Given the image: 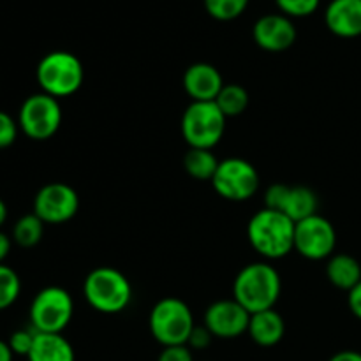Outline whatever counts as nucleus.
<instances>
[{"mask_svg": "<svg viewBox=\"0 0 361 361\" xmlns=\"http://www.w3.org/2000/svg\"><path fill=\"white\" fill-rule=\"evenodd\" d=\"M281 293V274L264 261L243 267L233 282V298L249 314L275 309Z\"/></svg>", "mask_w": 361, "mask_h": 361, "instance_id": "obj_1", "label": "nucleus"}, {"mask_svg": "<svg viewBox=\"0 0 361 361\" xmlns=\"http://www.w3.org/2000/svg\"><path fill=\"white\" fill-rule=\"evenodd\" d=\"M295 226L288 215L263 208L250 217L247 238L264 259H282L295 250Z\"/></svg>", "mask_w": 361, "mask_h": 361, "instance_id": "obj_2", "label": "nucleus"}, {"mask_svg": "<svg viewBox=\"0 0 361 361\" xmlns=\"http://www.w3.org/2000/svg\"><path fill=\"white\" fill-rule=\"evenodd\" d=\"M83 295L88 305L101 314H120L133 300V286L120 270L111 267H99L87 275L83 282Z\"/></svg>", "mask_w": 361, "mask_h": 361, "instance_id": "obj_3", "label": "nucleus"}, {"mask_svg": "<svg viewBox=\"0 0 361 361\" xmlns=\"http://www.w3.org/2000/svg\"><path fill=\"white\" fill-rule=\"evenodd\" d=\"M35 78L44 94L55 99L69 97L83 85L85 69L74 53L51 51L37 63Z\"/></svg>", "mask_w": 361, "mask_h": 361, "instance_id": "obj_4", "label": "nucleus"}, {"mask_svg": "<svg viewBox=\"0 0 361 361\" xmlns=\"http://www.w3.org/2000/svg\"><path fill=\"white\" fill-rule=\"evenodd\" d=\"M150 334L162 348L187 345L194 326L192 310L180 298H162L152 309L148 317Z\"/></svg>", "mask_w": 361, "mask_h": 361, "instance_id": "obj_5", "label": "nucleus"}, {"mask_svg": "<svg viewBox=\"0 0 361 361\" xmlns=\"http://www.w3.org/2000/svg\"><path fill=\"white\" fill-rule=\"evenodd\" d=\"M74 314V300L63 288L48 286L30 303V326L37 334H62Z\"/></svg>", "mask_w": 361, "mask_h": 361, "instance_id": "obj_6", "label": "nucleus"}, {"mask_svg": "<svg viewBox=\"0 0 361 361\" xmlns=\"http://www.w3.org/2000/svg\"><path fill=\"white\" fill-rule=\"evenodd\" d=\"M226 116L215 102H190L182 115V136L190 148L212 150L226 133Z\"/></svg>", "mask_w": 361, "mask_h": 361, "instance_id": "obj_7", "label": "nucleus"}, {"mask_svg": "<svg viewBox=\"0 0 361 361\" xmlns=\"http://www.w3.org/2000/svg\"><path fill=\"white\" fill-rule=\"evenodd\" d=\"M18 126L25 136L34 141L53 137L62 126V108L59 99L44 92L27 97L18 113Z\"/></svg>", "mask_w": 361, "mask_h": 361, "instance_id": "obj_8", "label": "nucleus"}, {"mask_svg": "<svg viewBox=\"0 0 361 361\" xmlns=\"http://www.w3.org/2000/svg\"><path fill=\"white\" fill-rule=\"evenodd\" d=\"M212 185L224 200L242 203L250 200L259 189V173L245 159L229 157L219 162Z\"/></svg>", "mask_w": 361, "mask_h": 361, "instance_id": "obj_9", "label": "nucleus"}, {"mask_svg": "<svg viewBox=\"0 0 361 361\" xmlns=\"http://www.w3.org/2000/svg\"><path fill=\"white\" fill-rule=\"evenodd\" d=\"M337 247V231L328 219L319 214L296 222L295 250L310 261L330 259Z\"/></svg>", "mask_w": 361, "mask_h": 361, "instance_id": "obj_10", "label": "nucleus"}, {"mask_svg": "<svg viewBox=\"0 0 361 361\" xmlns=\"http://www.w3.org/2000/svg\"><path fill=\"white\" fill-rule=\"evenodd\" d=\"M317 207L319 200L316 192L305 185L271 183L264 192V208L288 215L295 224L316 215Z\"/></svg>", "mask_w": 361, "mask_h": 361, "instance_id": "obj_11", "label": "nucleus"}, {"mask_svg": "<svg viewBox=\"0 0 361 361\" xmlns=\"http://www.w3.org/2000/svg\"><path fill=\"white\" fill-rule=\"evenodd\" d=\"M80 208V196L71 185L62 182L46 183L34 197V214L44 224L69 222Z\"/></svg>", "mask_w": 361, "mask_h": 361, "instance_id": "obj_12", "label": "nucleus"}, {"mask_svg": "<svg viewBox=\"0 0 361 361\" xmlns=\"http://www.w3.org/2000/svg\"><path fill=\"white\" fill-rule=\"evenodd\" d=\"M250 314L236 302L231 300H219L204 310L203 324L210 330L215 338H236L247 334L249 330Z\"/></svg>", "mask_w": 361, "mask_h": 361, "instance_id": "obj_13", "label": "nucleus"}, {"mask_svg": "<svg viewBox=\"0 0 361 361\" xmlns=\"http://www.w3.org/2000/svg\"><path fill=\"white\" fill-rule=\"evenodd\" d=\"M295 23L282 13L264 14L254 23L252 37L261 49L270 53H281L291 48L296 41Z\"/></svg>", "mask_w": 361, "mask_h": 361, "instance_id": "obj_14", "label": "nucleus"}, {"mask_svg": "<svg viewBox=\"0 0 361 361\" xmlns=\"http://www.w3.org/2000/svg\"><path fill=\"white\" fill-rule=\"evenodd\" d=\"M182 85L192 102H214L226 83L217 67L207 62H196L185 69Z\"/></svg>", "mask_w": 361, "mask_h": 361, "instance_id": "obj_15", "label": "nucleus"}, {"mask_svg": "<svg viewBox=\"0 0 361 361\" xmlns=\"http://www.w3.org/2000/svg\"><path fill=\"white\" fill-rule=\"evenodd\" d=\"M328 30L342 39L361 35V0H331L324 11Z\"/></svg>", "mask_w": 361, "mask_h": 361, "instance_id": "obj_16", "label": "nucleus"}, {"mask_svg": "<svg viewBox=\"0 0 361 361\" xmlns=\"http://www.w3.org/2000/svg\"><path fill=\"white\" fill-rule=\"evenodd\" d=\"M249 337L256 342L259 348H274L281 344L286 334L284 317L275 309L261 310V312L250 314Z\"/></svg>", "mask_w": 361, "mask_h": 361, "instance_id": "obj_17", "label": "nucleus"}, {"mask_svg": "<svg viewBox=\"0 0 361 361\" xmlns=\"http://www.w3.org/2000/svg\"><path fill=\"white\" fill-rule=\"evenodd\" d=\"M28 361H76L74 348L62 334H37Z\"/></svg>", "mask_w": 361, "mask_h": 361, "instance_id": "obj_18", "label": "nucleus"}, {"mask_svg": "<svg viewBox=\"0 0 361 361\" xmlns=\"http://www.w3.org/2000/svg\"><path fill=\"white\" fill-rule=\"evenodd\" d=\"M326 277L331 286L349 293L361 282V264L349 254H334L328 259Z\"/></svg>", "mask_w": 361, "mask_h": 361, "instance_id": "obj_19", "label": "nucleus"}, {"mask_svg": "<svg viewBox=\"0 0 361 361\" xmlns=\"http://www.w3.org/2000/svg\"><path fill=\"white\" fill-rule=\"evenodd\" d=\"M217 157L212 150L204 148H189V152L183 157V168L192 178L196 180H210L214 178L215 171L219 168Z\"/></svg>", "mask_w": 361, "mask_h": 361, "instance_id": "obj_20", "label": "nucleus"}, {"mask_svg": "<svg viewBox=\"0 0 361 361\" xmlns=\"http://www.w3.org/2000/svg\"><path fill=\"white\" fill-rule=\"evenodd\" d=\"M249 92L238 83H228L222 87L221 94L215 99L217 108L224 113L226 118H233V116H240L245 113L249 108Z\"/></svg>", "mask_w": 361, "mask_h": 361, "instance_id": "obj_21", "label": "nucleus"}, {"mask_svg": "<svg viewBox=\"0 0 361 361\" xmlns=\"http://www.w3.org/2000/svg\"><path fill=\"white\" fill-rule=\"evenodd\" d=\"M44 235V222L32 212L18 219L13 228V242L23 249H32L37 245Z\"/></svg>", "mask_w": 361, "mask_h": 361, "instance_id": "obj_22", "label": "nucleus"}, {"mask_svg": "<svg viewBox=\"0 0 361 361\" xmlns=\"http://www.w3.org/2000/svg\"><path fill=\"white\" fill-rule=\"evenodd\" d=\"M250 0H203L207 13L217 21H233L242 16Z\"/></svg>", "mask_w": 361, "mask_h": 361, "instance_id": "obj_23", "label": "nucleus"}, {"mask_svg": "<svg viewBox=\"0 0 361 361\" xmlns=\"http://www.w3.org/2000/svg\"><path fill=\"white\" fill-rule=\"evenodd\" d=\"M21 293V281L13 268L0 264V312L14 305Z\"/></svg>", "mask_w": 361, "mask_h": 361, "instance_id": "obj_24", "label": "nucleus"}, {"mask_svg": "<svg viewBox=\"0 0 361 361\" xmlns=\"http://www.w3.org/2000/svg\"><path fill=\"white\" fill-rule=\"evenodd\" d=\"M275 6L284 16L293 20V18H305L316 13L321 6V0H275Z\"/></svg>", "mask_w": 361, "mask_h": 361, "instance_id": "obj_25", "label": "nucleus"}, {"mask_svg": "<svg viewBox=\"0 0 361 361\" xmlns=\"http://www.w3.org/2000/svg\"><path fill=\"white\" fill-rule=\"evenodd\" d=\"M35 335H37V331H35L32 326L21 328V330L13 331L9 337V341H7L11 351H13V355L25 356V358H27L28 353L32 351V345H34Z\"/></svg>", "mask_w": 361, "mask_h": 361, "instance_id": "obj_26", "label": "nucleus"}, {"mask_svg": "<svg viewBox=\"0 0 361 361\" xmlns=\"http://www.w3.org/2000/svg\"><path fill=\"white\" fill-rule=\"evenodd\" d=\"M18 130H20V126L16 120L6 111H0V150L9 148L16 141Z\"/></svg>", "mask_w": 361, "mask_h": 361, "instance_id": "obj_27", "label": "nucleus"}, {"mask_svg": "<svg viewBox=\"0 0 361 361\" xmlns=\"http://www.w3.org/2000/svg\"><path fill=\"white\" fill-rule=\"evenodd\" d=\"M212 341H214V335L210 334V330H208L207 326H194L192 334H190L189 341H187V348L190 349V351H203V349L210 348Z\"/></svg>", "mask_w": 361, "mask_h": 361, "instance_id": "obj_28", "label": "nucleus"}, {"mask_svg": "<svg viewBox=\"0 0 361 361\" xmlns=\"http://www.w3.org/2000/svg\"><path fill=\"white\" fill-rule=\"evenodd\" d=\"M157 361H194V356L187 345H171L162 349Z\"/></svg>", "mask_w": 361, "mask_h": 361, "instance_id": "obj_29", "label": "nucleus"}, {"mask_svg": "<svg viewBox=\"0 0 361 361\" xmlns=\"http://www.w3.org/2000/svg\"><path fill=\"white\" fill-rule=\"evenodd\" d=\"M348 305L349 310L353 312V316L358 317L361 321V282L356 288H353L348 295Z\"/></svg>", "mask_w": 361, "mask_h": 361, "instance_id": "obj_30", "label": "nucleus"}, {"mask_svg": "<svg viewBox=\"0 0 361 361\" xmlns=\"http://www.w3.org/2000/svg\"><path fill=\"white\" fill-rule=\"evenodd\" d=\"M11 245H13V240H11L6 233L0 231V264H4L6 257L9 256Z\"/></svg>", "mask_w": 361, "mask_h": 361, "instance_id": "obj_31", "label": "nucleus"}, {"mask_svg": "<svg viewBox=\"0 0 361 361\" xmlns=\"http://www.w3.org/2000/svg\"><path fill=\"white\" fill-rule=\"evenodd\" d=\"M328 361H361V353L358 351H341L331 356Z\"/></svg>", "mask_w": 361, "mask_h": 361, "instance_id": "obj_32", "label": "nucleus"}, {"mask_svg": "<svg viewBox=\"0 0 361 361\" xmlns=\"http://www.w3.org/2000/svg\"><path fill=\"white\" fill-rule=\"evenodd\" d=\"M13 351L6 341H0V361H13Z\"/></svg>", "mask_w": 361, "mask_h": 361, "instance_id": "obj_33", "label": "nucleus"}, {"mask_svg": "<svg viewBox=\"0 0 361 361\" xmlns=\"http://www.w3.org/2000/svg\"><path fill=\"white\" fill-rule=\"evenodd\" d=\"M6 221H7V204L0 200V228H2Z\"/></svg>", "mask_w": 361, "mask_h": 361, "instance_id": "obj_34", "label": "nucleus"}]
</instances>
